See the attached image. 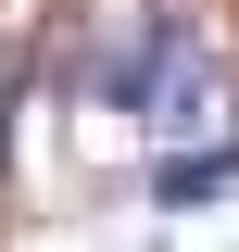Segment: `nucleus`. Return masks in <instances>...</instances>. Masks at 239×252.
<instances>
[{"label":"nucleus","instance_id":"nucleus-1","mask_svg":"<svg viewBox=\"0 0 239 252\" xmlns=\"http://www.w3.org/2000/svg\"><path fill=\"white\" fill-rule=\"evenodd\" d=\"M151 202H164V215H214V202H227V189H239V126H227V139H177V152H164V164H151Z\"/></svg>","mask_w":239,"mask_h":252}]
</instances>
